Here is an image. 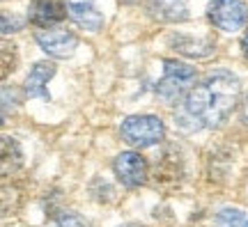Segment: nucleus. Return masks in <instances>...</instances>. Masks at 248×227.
<instances>
[{
    "label": "nucleus",
    "mask_w": 248,
    "mask_h": 227,
    "mask_svg": "<svg viewBox=\"0 0 248 227\" xmlns=\"http://www.w3.org/2000/svg\"><path fill=\"white\" fill-rule=\"evenodd\" d=\"M237 94L239 83L230 71H212L179 101L175 124L186 133L216 129L230 117L237 104Z\"/></svg>",
    "instance_id": "obj_1"
},
{
    "label": "nucleus",
    "mask_w": 248,
    "mask_h": 227,
    "mask_svg": "<svg viewBox=\"0 0 248 227\" xmlns=\"http://www.w3.org/2000/svg\"><path fill=\"white\" fill-rule=\"evenodd\" d=\"M195 80V69L191 64L177 60H163V78L156 85V96L166 104H175L182 101L191 88H193Z\"/></svg>",
    "instance_id": "obj_2"
},
{
    "label": "nucleus",
    "mask_w": 248,
    "mask_h": 227,
    "mask_svg": "<svg viewBox=\"0 0 248 227\" xmlns=\"http://www.w3.org/2000/svg\"><path fill=\"white\" fill-rule=\"evenodd\" d=\"M122 140L129 142L131 147H152L163 140L166 136V126L156 115H131L126 117L120 126Z\"/></svg>",
    "instance_id": "obj_3"
},
{
    "label": "nucleus",
    "mask_w": 248,
    "mask_h": 227,
    "mask_svg": "<svg viewBox=\"0 0 248 227\" xmlns=\"http://www.w3.org/2000/svg\"><path fill=\"white\" fill-rule=\"evenodd\" d=\"M207 14L216 28L237 32L248 23V5L244 0H212Z\"/></svg>",
    "instance_id": "obj_4"
},
{
    "label": "nucleus",
    "mask_w": 248,
    "mask_h": 227,
    "mask_svg": "<svg viewBox=\"0 0 248 227\" xmlns=\"http://www.w3.org/2000/svg\"><path fill=\"white\" fill-rule=\"evenodd\" d=\"M113 170H115L117 179L126 186V188H138L142 183L147 182L150 177V166L147 161L136 154V151H122L117 154L115 163H113Z\"/></svg>",
    "instance_id": "obj_5"
},
{
    "label": "nucleus",
    "mask_w": 248,
    "mask_h": 227,
    "mask_svg": "<svg viewBox=\"0 0 248 227\" xmlns=\"http://www.w3.org/2000/svg\"><path fill=\"white\" fill-rule=\"evenodd\" d=\"M37 44L42 46V51L48 53L51 58H69L71 53L76 51L78 39L74 32L69 30H44V32H37Z\"/></svg>",
    "instance_id": "obj_6"
},
{
    "label": "nucleus",
    "mask_w": 248,
    "mask_h": 227,
    "mask_svg": "<svg viewBox=\"0 0 248 227\" xmlns=\"http://www.w3.org/2000/svg\"><path fill=\"white\" fill-rule=\"evenodd\" d=\"M67 14L74 23H78L88 32H99L104 28V16L94 7V0H64Z\"/></svg>",
    "instance_id": "obj_7"
},
{
    "label": "nucleus",
    "mask_w": 248,
    "mask_h": 227,
    "mask_svg": "<svg viewBox=\"0 0 248 227\" xmlns=\"http://www.w3.org/2000/svg\"><path fill=\"white\" fill-rule=\"evenodd\" d=\"M170 46L186 58H207L216 48V39L209 35L193 37L184 35V32H175V35H170Z\"/></svg>",
    "instance_id": "obj_8"
},
{
    "label": "nucleus",
    "mask_w": 248,
    "mask_h": 227,
    "mask_svg": "<svg viewBox=\"0 0 248 227\" xmlns=\"http://www.w3.org/2000/svg\"><path fill=\"white\" fill-rule=\"evenodd\" d=\"M67 16V7L58 0H35L28 9V21L37 28H51Z\"/></svg>",
    "instance_id": "obj_9"
},
{
    "label": "nucleus",
    "mask_w": 248,
    "mask_h": 227,
    "mask_svg": "<svg viewBox=\"0 0 248 227\" xmlns=\"http://www.w3.org/2000/svg\"><path fill=\"white\" fill-rule=\"evenodd\" d=\"M55 64L53 62H37L30 69L26 78V94L32 99H44L51 101V92H48V80L53 78Z\"/></svg>",
    "instance_id": "obj_10"
},
{
    "label": "nucleus",
    "mask_w": 248,
    "mask_h": 227,
    "mask_svg": "<svg viewBox=\"0 0 248 227\" xmlns=\"http://www.w3.org/2000/svg\"><path fill=\"white\" fill-rule=\"evenodd\" d=\"M147 12L161 23H179L188 16V0H150Z\"/></svg>",
    "instance_id": "obj_11"
},
{
    "label": "nucleus",
    "mask_w": 248,
    "mask_h": 227,
    "mask_svg": "<svg viewBox=\"0 0 248 227\" xmlns=\"http://www.w3.org/2000/svg\"><path fill=\"white\" fill-rule=\"evenodd\" d=\"M216 227H248V213L239 207H223L216 213Z\"/></svg>",
    "instance_id": "obj_12"
},
{
    "label": "nucleus",
    "mask_w": 248,
    "mask_h": 227,
    "mask_svg": "<svg viewBox=\"0 0 248 227\" xmlns=\"http://www.w3.org/2000/svg\"><path fill=\"white\" fill-rule=\"evenodd\" d=\"M21 147L12 136H2V172L9 167V161H14V166H21Z\"/></svg>",
    "instance_id": "obj_13"
},
{
    "label": "nucleus",
    "mask_w": 248,
    "mask_h": 227,
    "mask_svg": "<svg viewBox=\"0 0 248 227\" xmlns=\"http://www.w3.org/2000/svg\"><path fill=\"white\" fill-rule=\"evenodd\" d=\"M16 104H18V90L16 88L9 90L7 85H5V88H2V120H7L9 113L16 108Z\"/></svg>",
    "instance_id": "obj_14"
},
{
    "label": "nucleus",
    "mask_w": 248,
    "mask_h": 227,
    "mask_svg": "<svg viewBox=\"0 0 248 227\" xmlns=\"http://www.w3.org/2000/svg\"><path fill=\"white\" fill-rule=\"evenodd\" d=\"M23 28V21L18 16H9L7 12H2V35H9V32H16V30H21Z\"/></svg>",
    "instance_id": "obj_15"
},
{
    "label": "nucleus",
    "mask_w": 248,
    "mask_h": 227,
    "mask_svg": "<svg viewBox=\"0 0 248 227\" xmlns=\"http://www.w3.org/2000/svg\"><path fill=\"white\" fill-rule=\"evenodd\" d=\"M55 227H88L83 220L76 216V213H62L55 220Z\"/></svg>",
    "instance_id": "obj_16"
},
{
    "label": "nucleus",
    "mask_w": 248,
    "mask_h": 227,
    "mask_svg": "<svg viewBox=\"0 0 248 227\" xmlns=\"http://www.w3.org/2000/svg\"><path fill=\"white\" fill-rule=\"evenodd\" d=\"M7 76H9V46L5 44L2 46V78H7Z\"/></svg>",
    "instance_id": "obj_17"
},
{
    "label": "nucleus",
    "mask_w": 248,
    "mask_h": 227,
    "mask_svg": "<svg viewBox=\"0 0 248 227\" xmlns=\"http://www.w3.org/2000/svg\"><path fill=\"white\" fill-rule=\"evenodd\" d=\"M239 117H241V122L248 126V94L244 96V101H241V106H239Z\"/></svg>",
    "instance_id": "obj_18"
},
{
    "label": "nucleus",
    "mask_w": 248,
    "mask_h": 227,
    "mask_svg": "<svg viewBox=\"0 0 248 227\" xmlns=\"http://www.w3.org/2000/svg\"><path fill=\"white\" fill-rule=\"evenodd\" d=\"M244 51H246V55H248V35H246V39H244Z\"/></svg>",
    "instance_id": "obj_19"
},
{
    "label": "nucleus",
    "mask_w": 248,
    "mask_h": 227,
    "mask_svg": "<svg viewBox=\"0 0 248 227\" xmlns=\"http://www.w3.org/2000/svg\"><path fill=\"white\" fill-rule=\"evenodd\" d=\"M120 2H138V0H120Z\"/></svg>",
    "instance_id": "obj_20"
}]
</instances>
